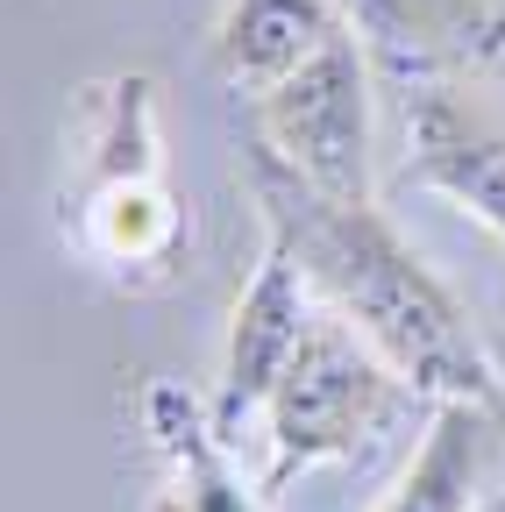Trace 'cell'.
I'll list each match as a JSON object with an SVG mask.
<instances>
[{
  "instance_id": "8992f818",
  "label": "cell",
  "mask_w": 505,
  "mask_h": 512,
  "mask_svg": "<svg viewBox=\"0 0 505 512\" xmlns=\"http://www.w3.org/2000/svg\"><path fill=\"white\" fill-rule=\"evenodd\" d=\"M72 242L121 285H150L185 256V207L157 178H107L72 192Z\"/></svg>"
},
{
  "instance_id": "52a82bcc",
  "label": "cell",
  "mask_w": 505,
  "mask_h": 512,
  "mask_svg": "<svg viewBox=\"0 0 505 512\" xmlns=\"http://www.w3.org/2000/svg\"><path fill=\"white\" fill-rule=\"evenodd\" d=\"M143 427H150V448L164 463V477L150 491V512H264L271 491H257L235 470V441L214 427V413L178 399L171 384H150Z\"/></svg>"
},
{
  "instance_id": "9c48e42d",
  "label": "cell",
  "mask_w": 505,
  "mask_h": 512,
  "mask_svg": "<svg viewBox=\"0 0 505 512\" xmlns=\"http://www.w3.org/2000/svg\"><path fill=\"white\" fill-rule=\"evenodd\" d=\"M65 164L72 192L107 178H157L164 171V128H157V79L150 72H114L72 93L65 114Z\"/></svg>"
},
{
  "instance_id": "7a4b0ae2",
  "label": "cell",
  "mask_w": 505,
  "mask_h": 512,
  "mask_svg": "<svg viewBox=\"0 0 505 512\" xmlns=\"http://www.w3.org/2000/svg\"><path fill=\"white\" fill-rule=\"evenodd\" d=\"M406 392L413 384L377 356L342 313L321 306L313 328L299 335L292 363L278 370L271 399H264V441H271L264 491H278L299 470H321V463H342L356 448H370Z\"/></svg>"
},
{
  "instance_id": "30bf717a",
  "label": "cell",
  "mask_w": 505,
  "mask_h": 512,
  "mask_svg": "<svg viewBox=\"0 0 505 512\" xmlns=\"http://www.w3.org/2000/svg\"><path fill=\"white\" fill-rule=\"evenodd\" d=\"M342 29H356L342 0H228L214 22V64L242 100H257L313 50H328Z\"/></svg>"
},
{
  "instance_id": "3957f363",
  "label": "cell",
  "mask_w": 505,
  "mask_h": 512,
  "mask_svg": "<svg viewBox=\"0 0 505 512\" xmlns=\"http://www.w3.org/2000/svg\"><path fill=\"white\" fill-rule=\"evenodd\" d=\"M257 114V150L299 171L306 185L335 192V200H370V150H377V121H370V64L356 29H342L328 50H313L299 72L264 86L249 100Z\"/></svg>"
},
{
  "instance_id": "ba28073f",
  "label": "cell",
  "mask_w": 505,
  "mask_h": 512,
  "mask_svg": "<svg viewBox=\"0 0 505 512\" xmlns=\"http://www.w3.org/2000/svg\"><path fill=\"white\" fill-rule=\"evenodd\" d=\"M498 420L505 406L434 399V420L413 448V463L377 498V512H484L491 470H498Z\"/></svg>"
},
{
  "instance_id": "5b68a950",
  "label": "cell",
  "mask_w": 505,
  "mask_h": 512,
  "mask_svg": "<svg viewBox=\"0 0 505 512\" xmlns=\"http://www.w3.org/2000/svg\"><path fill=\"white\" fill-rule=\"evenodd\" d=\"M313 313H321V299H313L299 256L264 228V256H257V278L242 285L235 313H228V349H221V384H214V427L235 441L249 420H264V399L278 370L292 363L299 335L313 328Z\"/></svg>"
},
{
  "instance_id": "7c38bea8",
  "label": "cell",
  "mask_w": 505,
  "mask_h": 512,
  "mask_svg": "<svg viewBox=\"0 0 505 512\" xmlns=\"http://www.w3.org/2000/svg\"><path fill=\"white\" fill-rule=\"evenodd\" d=\"M484 512H505V491H498V498H484Z\"/></svg>"
},
{
  "instance_id": "277c9868",
  "label": "cell",
  "mask_w": 505,
  "mask_h": 512,
  "mask_svg": "<svg viewBox=\"0 0 505 512\" xmlns=\"http://www.w3.org/2000/svg\"><path fill=\"white\" fill-rule=\"evenodd\" d=\"M406 171L434 200H449L477 228L505 242V114L484 107L470 86L420 79L406 86Z\"/></svg>"
},
{
  "instance_id": "6da1fadb",
  "label": "cell",
  "mask_w": 505,
  "mask_h": 512,
  "mask_svg": "<svg viewBox=\"0 0 505 512\" xmlns=\"http://www.w3.org/2000/svg\"><path fill=\"white\" fill-rule=\"evenodd\" d=\"M249 192H257L264 228L299 256L313 299L342 313L420 399L505 406V384L470 328V313L413 256V242L377 214V200H335L299 171H285L278 157H264L257 143H249Z\"/></svg>"
},
{
  "instance_id": "8fae6325",
  "label": "cell",
  "mask_w": 505,
  "mask_h": 512,
  "mask_svg": "<svg viewBox=\"0 0 505 512\" xmlns=\"http://www.w3.org/2000/svg\"><path fill=\"white\" fill-rule=\"evenodd\" d=\"M342 8L356 15L363 36H377V43L399 50V57L456 29V8H449V0H342Z\"/></svg>"
}]
</instances>
